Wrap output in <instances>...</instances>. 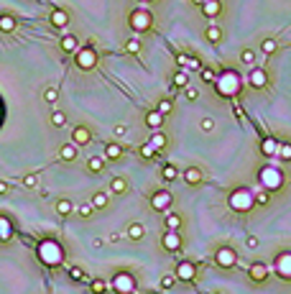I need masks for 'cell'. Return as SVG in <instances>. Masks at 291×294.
<instances>
[{
    "mask_svg": "<svg viewBox=\"0 0 291 294\" xmlns=\"http://www.w3.org/2000/svg\"><path fill=\"white\" fill-rule=\"evenodd\" d=\"M245 87V79L243 74L235 69V67H227L222 72H217V79H215V92L225 100H235Z\"/></svg>",
    "mask_w": 291,
    "mask_h": 294,
    "instance_id": "obj_1",
    "label": "cell"
},
{
    "mask_svg": "<svg viewBox=\"0 0 291 294\" xmlns=\"http://www.w3.org/2000/svg\"><path fill=\"white\" fill-rule=\"evenodd\" d=\"M36 254H38V261L46 269H59V266H64V259H67V251L56 238H44L38 243Z\"/></svg>",
    "mask_w": 291,
    "mask_h": 294,
    "instance_id": "obj_2",
    "label": "cell"
},
{
    "mask_svg": "<svg viewBox=\"0 0 291 294\" xmlns=\"http://www.w3.org/2000/svg\"><path fill=\"white\" fill-rule=\"evenodd\" d=\"M256 192L251 187H235L227 194V210L235 215H251L256 210Z\"/></svg>",
    "mask_w": 291,
    "mask_h": 294,
    "instance_id": "obj_3",
    "label": "cell"
},
{
    "mask_svg": "<svg viewBox=\"0 0 291 294\" xmlns=\"http://www.w3.org/2000/svg\"><path fill=\"white\" fill-rule=\"evenodd\" d=\"M258 182H261V187L263 189H268V192H281L283 187H286V174L278 169V166H273V164H263L261 169H258Z\"/></svg>",
    "mask_w": 291,
    "mask_h": 294,
    "instance_id": "obj_4",
    "label": "cell"
},
{
    "mask_svg": "<svg viewBox=\"0 0 291 294\" xmlns=\"http://www.w3.org/2000/svg\"><path fill=\"white\" fill-rule=\"evenodd\" d=\"M128 28L136 31L138 36L153 31V13H151L148 8H133V11L128 13Z\"/></svg>",
    "mask_w": 291,
    "mask_h": 294,
    "instance_id": "obj_5",
    "label": "cell"
},
{
    "mask_svg": "<svg viewBox=\"0 0 291 294\" xmlns=\"http://www.w3.org/2000/svg\"><path fill=\"white\" fill-rule=\"evenodd\" d=\"M110 289H112V291H118V294H133V291L138 289V279H136V274H133V271L120 269V271H115V274H112Z\"/></svg>",
    "mask_w": 291,
    "mask_h": 294,
    "instance_id": "obj_6",
    "label": "cell"
},
{
    "mask_svg": "<svg viewBox=\"0 0 291 294\" xmlns=\"http://www.w3.org/2000/svg\"><path fill=\"white\" fill-rule=\"evenodd\" d=\"M97 62H100V54H97V49H95L92 44L79 46V49L74 52V64H77V69H82V72H92V69L97 67Z\"/></svg>",
    "mask_w": 291,
    "mask_h": 294,
    "instance_id": "obj_7",
    "label": "cell"
},
{
    "mask_svg": "<svg viewBox=\"0 0 291 294\" xmlns=\"http://www.w3.org/2000/svg\"><path fill=\"white\" fill-rule=\"evenodd\" d=\"M248 87L256 90V92H266L271 87V74L266 67H251V72H248Z\"/></svg>",
    "mask_w": 291,
    "mask_h": 294,
    "instance_id": "obj_8",
    "label": "cell"
},
{
    "mask_svg": "<svg viewBox=\"0 0 291 294\" xmlns=\"http://www.w3.org/2000/svg\"><path fill=\"white\" fill-rule=\"evenodd\" d=\"M271 271L281 279V281H291V248H283L273 256V266Z\"/></svg>",
    "mask_w": 291,
    "mask_h": 294,
    "instance_id": "obj_9",
    "label": "cell"
},
{
    "mask_svg": "<svg viewBox=\"0 0 291 294\" xmlns=\"http://www.w3.org/2000/svg\"><path fill=\"white\" fill-rule=\"evenodd\" d=\"M215 264L222 269V271H230L238 266V251L232 246H217L215 251Z\"/></svg>",
    "mask_w": 291,
    "mask_h": 294,
    "instance_id": "obj_10",
    "label": "cell"
},
{
    "mask_svg": "<svg viewBox=\"0 0 291 294\" xmlns=\"http://www.w3.org/2000/svg\"><path fill=\"white\" fill-rule=\"evenodd\" d=\"M148 205L153 213H166V210H171L174 205V194L169 189H153L151 197H148Z\"/></svg>",
    "mask_w": 291,
    "mask_h": 294,
    "instance_id": "obj_11",
    "label": "cell"
},
{
    "mask_svg": "<svg viewBox=\"0 0 291 294\" xmlns=\"http://www.w3.org/2000/svg\"><path fill=\"white\" fill-rule=\"evenodd\" d=\"M161 248L166 251V254H179V251L184 248V238L179 230H169V228H163L161 233Z\"/></svg>",
    "mask_w": 291,
    "mask_h": 294,
    "instance_id": "obj_12",
    "label": "cell"
},
{
    "mask_svg": "<svg viewBox=\"0 0 291 294\" xmlns=\"http://www.w3.org/2000/svg\"><path fill=\"white\" fill-rule=\"evenodd\" d=\"M268 276H271V269L263 261H253L251 266H248V279H251L253 284H266Z\"/></svg>",
    "mask_w": 291,
    "mask_h": 294,
    "instance_id": "obj_13",
    "label": "cell"
},
{
    "mask_svg": "<svg viewBox=\"0 0 291 294\" xmlns=\"http://www.w3.org/2000/svg\"><path fill=\"white\" fill-rule=\"evenodd\" d=\"M174 274H177V281L192 284V281L197 279V266H194L192 261H179L177 269H174Z\"/></svg>",
    "mask_w": 291,
    "mask_h": 294,
    "instance_id": "obj_14",
    "label": "cell"
},
{
    "mask_svg": "<svg viewBox=\"0 0 291 294\" xmlns=\"http://www.w3.org/2000/svg\"><path fill=\"white\" fill-rule=\"evenodd\" d=\"M182 179L187 182V187H202L204 184V172L199 169V166H187V169L182 172Z\"/></svg>",
    "mask_w": 291,
    "mask_h": 294,
    "instance_id": "obj_15",
    "label": "cell"
},
{
    "mask_svg": "<svg viewBox=\"0 0 291 294\" xmlns=\"http://www.w3.org/2000/svg\"><path fill=\"white\" fill-rule=\"evenodd\" d=\"M13 235H16V225H13L11 215L0 213V243H11Z\"/></svg>",
    "mask_w": 291,
    "mask_h": 294,
    "instance_id": "obj_16",
    "label": "cell"
},
{
    "mask_svg": "<svg viewBox=\"0 0 291 294\" xmlns=\"http://www.w3.org/2000/svg\"><path fill=\"white\" fill-rule=\"evenodd\" d=\"M72 141L77 146H90L92 143V131L87 128V125H74L72 128Z\"/></svg>",
    "mask_w": 291,
    "mask_h": 294,
    "instance_id": "obj_17",
    "label": "cell"
},
{
    "mask_svg": "<svg viewBox=\"0 0 291 294\" xmlns=\"http://www.w3.org/2000/svg\"><path fill=\"white\" fill-rule=\"evenodd\" d=\"M49 23H51L54 28H67V26H69V11H67V8H51Z\"/></svg>",
    "mask_w": 291,
    "mask_h": 294,
    "instance_id": "obj_18",
    "label": "cell"
},
{
    "mask_svg": "<svg viewBox=\"0 0 291 294\" xmlns=\"http://www.w3.org/2000/svg\"><path fill=\"white\" fill-rule=\"evenodd\" d=\"M143 123L148 125L151 131H156V128H163L166 115H163V113H158V110L153 108V110H146V115H143Z\"/></svg>",
    "mask_w": 291,
    "mask_h": 294,
    "instance_id": "obj_19",
    "label": "cell"
},
{
    "mask_svg": "<svg viewBox=\"0 0 291 294\" xmlns=\"http://www.w3.org/2000/svg\"><path fill=\"white\" fill-rule=\"evenodd\" d=\"M199 11H202L204 18H217V16H222V3L220 0H204L199 6Z\"/></svg>",
    "mask_w": 291,
    "mask_h": 294,
    "instance_id": "obj_20",
    "label": "cell"
},
{
    "mask_svg": "<svg viewBox=\"0 0 291 294\" xmlns=\"http://www.w3.org/2000/svg\"><path fill=\"white\" fill-rule=\"evenodd\" d=\"M148 143H151L153 149H158V151H166V149H169V136H166L161 128H156V131H151Z\"/></svg>",
    "mask_w": 291,
    "mask_h": 294,
    "instance_id": "obj_21",
    "label": "cell"
},
{
    "mask_svg": "<svg viewBox=\"0 0 291 294\" xmlns=\"http://www.w3.org/2000/svg\"><path fill=\"white\" fill-rule=\"evenodd\" d=\"M184 225V218L179 213H171V210H166L163 213V228H169V230H182Z\"/></svg>",
    "mask_w": 291,
    "mask_h": 294,
    "instance_id": "obj_22",
    "label": "cell"
},
{
    "mask_svg": "<svg viewBox=\"0 0 291 294\" xmlns=\"http://www.w3.org/2000/svg\"><path fill=\"white\" fill-rule=\"evenodd\" d=\"M77 159V143L72 141V143H62L59 146V161H64V164H72Z\"/></svg>",
    "mask_w": 291,
    "mask_h": 294,
    "instance_id": "obj_23",
    "label": "cell"
},
{
    "mask_svg": "<svg viewBox=\"0 0 291 294\" xmlns=\"http://www.w3.org/2000/svg\"><path fill=\"white\" fill-rule=\"evenodd\" d=\"M59 46H62V52H64V54H74V52L79 49V41H77V36H74V33H64V36H62V41H59Z\"/></svg>",
    "mask_w": 291,
    "mask_h": 294,
    "instance_id": "obj_24",
    "label": "cell"
},
{
    "mask_svg": "<svg viewBox=\"0 0 291 294\" xmlns=\"http://www.w3.org/2000/svg\"><path fill=\"white\" fill-rule=\"evenodd\" d=\"M222 36H225V31H222V26H217V23H212V26L204 28V38L210 41V44H220Z\"/></svg>",
    "mask_w": 291,
    "mask_h": 294,
    "instance_id": "obj_25",
    "label": "cell"
},
{
    "mask_svg": "<svg viewBox=\"0 0 291 294\" xmlns=\"http://www.w3.org/2000/svg\"><path fill=\"white\" fill-rule=\"evenodd\" d=\"M107 192H110V194H126V192H128V179H126V177H112Z\"/></svg>",
    "mask_w": 291,
    "mask_h": 294,
    "instance_id": "obj_26",
    "label": "cell"
},
{
    "mask_svg": "<svg viewBox=\"0 0 291 294\" xmlns=\"http://www.w3.org/2000/svg\"><path fill=\"white\" fill-rule=\"evenodd\" d=\"M123 151H126V149H123L120 143H115V141L105 143V159L107 161H120L123 159Z\"/></svg>",
    "mask_w": 291,
    "mask_h": 294,
    "instance_id": "obj_27",
    "label": "cell"
},
{
    "mask_svg": "<svg viewBox=\"0 0 291 294\" xmlns=\"http://www.w3.org/2000/svg\"><path fill=\"white\" fill-rule=\"evenodd\" d=\"M105 161H107L105 156H90L87 159V172L90 174H102L105 172Z\"/></svg>",
    "mask_w": 291,
    "mask_h": 294,
    "instance_id": "obj_28",
    "label": "cell"
},
{
    "mask_svg": "<svg viewBox=\"0 0 291 294\" xmlns=\"http://www.w3.org/2000/svg\"><path fill=\"white\" fill-rule=\"evenodd\" d=\"M16 28H18V21H16L13 13H3V16H0V31H3V33H13Z\"/></svg>",
    "mask_w": 291,
    "mask_h": 294,
    "instance_id": "obj_29",
    "label": "cell"
},
{
    "mask_svg": "<svg viewBox=\"0 0 291 294\" xmlns=\"http://www.w3.org/2000/svg\"><path fill=\"white\" fill-rule=\"evenodd\" d=\"M171 85H174V87H187V85H189V69L179 67V69L174 72V77H171Z\"/></svg>",
    "mask_w": 291,
    "mask_h": 294,
    "instance_id": "obj_30",
    "label": "cell"
},
{
    "mask_svg": "<svg viewBox=\"0 0 291 294\" xmlns=\"http://www.w3.org/2000/svg\"><path fill=\"white\" fill-rule=\"evenodd\" d=\"M161 177H163V182H177L182 174H179V169H177L174 164H163L161 166Z\"/></svg>",
    "mask_w": 291,
    "mask_h": 294,
    "instance_id": "obj_31",
    "label": "cell"
},
{
    "mask_svg": "<svg viewBox=\"0 0 291 294\" xmlns=\"http://www.w3.org/2000/svg\"><path fill=\"white\" fill-rule=\"evenodd\" d=\"M276 151H278V141H276V138L268 136V138L261 141V154H263V156H276Z\"/></svg>",
    "mask_w": 291,
    "mask_h": 294,
    "instance_id": "obj_32",
    "label": "cell"
},
{
    "mask_svg": "<svg viewBox=\"0 0 291 294\" xmlns=\"http://www.w3.org/2000/svg\"><path fill=\"white\" fill-rule=\"evenodd\" d=\"M126 235H128L131 240H143V235H146V228H143L141 223H131V225L126 228Z\"/></svg>",
    "mask_w": 291,
    "mask_h": 294,
    "instance_id": "obj_33",
    "label": "cell"
},
{
    "mask_svg": "<svg viewBox=\"0 0 291 294\" xmlns=\"http://www.w3.org/2000/svg\"><path fill=\"white\" fill-rule=\"evenodd\" d=\"M92 205H95V210H105V207H110V194L102 189V192H95L92 194Z\"/></svg>",
    "mask_w": 291,
    "mask_h": 294,
    "instance_id": "obj_34",
    "label": "cell"
},
{
    "mask_svg": "<svg viewBox=\"0 0 291 294\" xmlns=\"http://www.w3.org/2000/svg\"><path fill=\"white\" fill-rule=\"evenodd\" d=\"M69 213H74V205H72V200H67V197H62V200H56V215H62V218H67Z\"/></svg>",
    "mask_w": 291,
    "mask_h": 294,
    "instance_id": "obj_35",
    "label": "cell"
},
{
    "mask_svg": "<svg viewBox=\"0 0 291 294\" xmlns=\"http://www.w3.org/2000/svg\"><path fill=\"white\" fill-rule=\"evenodd\" d=\"M69 279L77 281V284H85L87 281V271L82 269V266H69Z\"/></svg>",
    "mask_w": 291,
    "mask_h": 294,
    "instance_id": "obj_36",
    "label": "cell"
},
{
    "mask_svg": "<svg viewBox=\"0 0 291 294\" xmlns=\"http://www.w3.org/2000/svg\"><path fill=\"white\" fill-rule=\"evenodd\" d=\"M138 154H141V159H146V161H153V159H156V156H158L161 151H158V149H153V146H151V143L146 141V143H143V146L138 149Z\"/></svg>",
    "mask_w": 291,
    "mask_h": 294,
    "instance_id": "obj_37",
    "label": "cell"
},
{
    "mask_svg": "<svg viewBox=\"0 0 291 294\" xmlns=\"http://www.w3.org/2000/svg\"><path fill=\"white\" fill-rule=\"evenodd\" d=\"M261 52H263L266 57H273V54L278 52V44H276V38H263V41H261Z\"/></svg>",
    "mask_w": 291,
    "mask_h": 294,
    "instance_id": "obj_38",
    "label": "cell"
},
{
    "mask_svg": "<svg viewBox=\"0 0 291 294\" xmlns=\"http://www.w3.org/2000/svg\"><path fill=\"white\" fill-rule=\"evenodd\" d=\"M199 77H202V82H207V85H215L217 72H215L212 67H202V69H199Z\"/></svg>",
    "mask_w": 291,
    "mask_h": 294,
    "instance_id": "obj_39",
    "label": "cell"
},
{
    "mask_svg": "<svg viewBox=\"0 0 291 294\" xmlns=\"http://www.w3.org/2000/svg\"><path fill=\"white\" fill-rule=\"evenodd\" d=\"M271 200H273V192H268V189L256 192V205H258V207H268V205H271Z\"/></svg>",
    "mask_w": 291,
    "mask_h": 294,
    "instance_id": "obj_40",
    "label": "cell"
},
{
    "mask_svg": "<svg viewBox=\"0 0 291 294\" xmlns=\"http://www.w3.org/2000/svg\"><path fill=\"white\" fill-rule=\"evenodd\" d=\"M49 120H51L54 128H64V125H67V113H64V110H54Z\"/></svg>",
    "mask_w": 291,
    "mask_h": 294,
    "instance_id": "obj_41",
    "label": "cell"
},
{
    "mask_svg": "<svg viewBox=\"0 0 291 294\" xmlns=\"http://www.w3.org/2000/svg\"><path fill=\"white\" fill-rule=\"evenodd\" d=\"M276 156H278L281 161L291 164V143H278V151H276Z\"/></svg>",
    "mask_w": 291,
    "mask_h": 294,
    "instance_id": "obj_42",
    "label": "cell"
},
{
    "mask_svg": "<svg viewBox=\"0 0 291 294\" xmlns=\"http://www.w3.org/2000/svg\"><path fill=\"white\" fill-rule=\"evenodd\" d=\"M74 213L79 215V218H92L95 215V205L90 202V205H79V207H74Z\"/></svg>",
    "mask_w": 291,
    "mask_h": 294,
    "instance_id": "obj_43",
    "label": "cell"
},
{
    "mask_svg": "<svg viewBox=\"0 0 291 294\" xmlns=\"http://www.w3.org/2000/svg\"><path fill=\"white\" fill-rule=\"evenodd\" d=\"M240 62H243L245 67H253V64H256V52H253V49H243V52H240Z\"/></svg>",
    "mask_w": 291,
    "mask_h": 294,
    "instance_id": "obj_44",
    "label": "cell"
},
{
    "mask_svg": "<svg viewBox=\"0 0 291 294\" xmlns=\"http://www.w3.org/2000/svg\"><path fill=\"white\" fill-rule=\"evenodd\" d=\"M107 289H110V284H107L105 279H92V281H90V291H95V294L107 291Z\"/></svg>",
    "mask_w": 291,
    "mask_h": 294,
    "instance_id": "obj_45",
    "label": "cell"
},
{
    "mask_svg": "<svg viewBox=\"0 0 291 294\" xmlns=\"http://www.w3.org/2000/svg\"><path fill=\"white\" fill-rule=\"evenodd\" d=\"M141 49H143V46H141L138 38H128V41H126V52H128V54L136 57V54H141Z\"/></svg>",
    "mask_w": 291,
    "mask_h": 294,
    "instance_id": "obj_46",
    "label": "cell"
},
{
    "mask_svg": "<svg viewBox=\"0 0 291 294\" xmlns=\"http://www.w3.org/2000/svg\"><path fill=\"white\" fill-rule=\"evenodd\" d=\"M156 110H158V113H163V115H171V110H174V103L163 97V100H158V103H156Z\"/></svg>",
    "mask_w": 291,
    "mask_h": 294,
    "instance_id": "obj_47",
    "label": "cell"
},
{
    "mask_svg": "<svg viewBox=\"0 0 291 294\" xmlns=\"http://www.w3.org/2000/svg\"><path fill=\"white\" fill-rule=\"evenodd\" d=\"M44 100H46L49 105H54V103L59 100V90H56V87H46V90H44Z\"/></svg>",
    "mask_w": 291,
    "mask_h": 294,
    "instance_id": "obj_48",
    "label": "cell"
},
{
    "mask_svg": "<svg viewBox=\"0 0 291 294\" xmlns=\"http://www.w3.org/2000/svg\"><path fill=\"white\" fill-rule=\"evenodd\" d=\"M174 284H177V274H166V276L158 281V286H161V289H171Z\"/></svg>",
    "mask_w": 291,
    "mask_h": 294,
    "instance_id": "obj_49",
    "label": "cell"
},
{
    "mask_svg": "<svg viewBox=\"0 0 291 294\" xmlns=\"http://www.w3.org/2000/svg\"><path fill=\"white\" fill-rule=\"evenodd\" d=\"M202 67H204V64H202V59H199L197 54H189V59H187V69H197V72H199Z\"/></svg>",
    "mask_w": 291,
    "mask_h": 294,
    "instance_id": "obj_50",
    "label": "cell"
},
{
    "mask_svg": "<svg viewBox=\"0 0 291 294\" xmlns=\"http://www.w3.org/2000/svg\"><path fill=\"white\" fill-rule=\"evenodd\" d=\"M199 128H202L204 133H212V131H215V120H212V118H202V120H199Z\"/></svg>",
    "mask_w": 291,
    "mask_h": 294,
    "instance_id": "obj_51",
    "label": "cell"
},
{
    "mask_svg": "<svg viewBox=\"0 0 291 294\" xmlns=\"http://www.w3.org/2000/svg\"><path fill=\"white\" fill-rule=\"evenodd\" d=\"M23 187H28V189L38 187V174H26L23 177Z\"/></svg>",
    "mask_w": 291,
    "mask_h": 294,
    "instance_id": "obj_52",
    "label": "cell"
},
{
    "mask_svg": "<svg viewBox=\"0 0 291 294\" xmlns=\"http://www.w3.org/2000/svg\"><path fill=\"white\" fill-rule=\"evenodd\" d=\"M184 95H187V100H189V103H194V100L199 97V90H194V87H189V85H187V90H184Z\"/></svg>",
    "mask_w": 291,
    "mask_h": 294,
    "instance_id": "obj_53",
    "label": "cell"
},
{
    "mask_svg": "<svg viewBox=\"0 0 291 294\" xmlns=\"http://www.w3.org/2000/svg\"><path fill=\"white\" fill-rule=\"evenodd\" d=\"M187 59H189V52H177V64L179 67H187Z\"/></svg>",
    "mask_w": 291,
    "mask_h": 294,
    "instance_id": "obj_54",
    "label": "cell"
},
{
    "mask_svg": "<svg viewBox=\"0 0 291 294\" xmlns=\"http://www.w3.org/2000/svg\"><path fill=\"white\" fill-rule=\"evenodd\" d=\"M245 246L251 248V251H256V248H258V238H256V235H248V238H245Z\"/></svg>",
    "mask_w": 291,
    "mask_h": 294,
    "instance_id": "obj_55",
    "label": "cell"
},
{
    "mask_svg": "<svg viewBox=\"0 0 291 294\" xmlns=\"http://www.w3.org/2000/svg\"><path fill=\"white\" fill-rule=\"evenodd\" d=\"M126 133H128V125L118 123V125H115V136H118V138H123V136H126Z\"/></svg>",
    "mask_w": 291,
    "mask_h": 294,
    "instance_id": "obj_56",
    "label": "cell"
},
{
    "mask_svg": "<svg viewBox=\"0 0 291 294\" xmlns=\"http://www.w3.org/2000/svg\"><path fill=\"white\" fill-rule=\"evenodd\" d=\"M6 123V103H3V97H0V125Z\"/></svg>",
    "mask_w": 291,
    "mask_h": 294,
    "instance_id": "obj_57",
    "label": "cell"
},
{
    "mask_svg": "<svg viewBox=\"0 0 291 294\" xmlns=\"http://www.w3.org/2000/svg\"><path fill=\"white\" fill-rule=\"evenodd\" d=\"M11 192V184L8 182H0V194H8Z\"/></svg>",
    "mask_w": 291,
    "mask_h": 294,
    "instance_id": "obj_58",
    "label": "cell"
},
{
    "mask_svg": "<svg viewBox=\"0 0 291 294\" xmlns=\"http://www.w3.org/2000/svg\"><path fill=\"white\" fill-rule=\"evenodd\" d=\"M192 3H197V6H202V3H204V0H192Z\"/></svg>",
    "mask_w": 291,
    "mask_h": 294,
    "instance_id": "obj_59",
    "label": "cell"
},
{
    "mask_svg": "<svg viewBox=\"0 0 291 294\" xmlns=\"http://www.w3.org/2000/svg\"><path fill=\"white\" fill-rule=\"evenodd\" d=\"M141 3H153V0H141Z\"/></svg>",
    "mask_w": 291,
    "mask_h": 294,
    "instance_id": "obj_60",
    "label": "cell"
}]
</instances>
